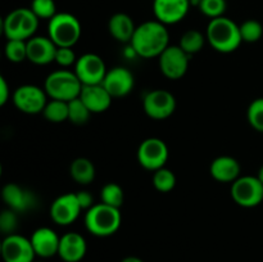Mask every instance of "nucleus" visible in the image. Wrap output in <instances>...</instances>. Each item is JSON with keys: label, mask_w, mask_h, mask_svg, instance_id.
Returning a JSON list of instances; mask_svg holds the SVG:
<instances>
[{"label": "nucleus", "mask_w": 263, "mask_h": 262, "mask_svg": "<svg viewBox=\"0 0 263 262\" xmlns=\"http://www.w3.org/2000/svg\"><path fill=\"white\" fill-rule=\"evenodd\" d=\"M130 46L140 58H158L170 46L167 26L159 21H146L136 27Z\"/></svg>", "instance_id": "1"}, {"label": "nucleus", "mask_w": 263, "mask_h": 262, "mask_svg": "<svg viewBox=\"0 0 263 262\" xmlns=\"http://www.w3.org/2000/svg\"><path fill=\"white\" fill-rule=\"evenodd\" d=\"M208 44L218 53L229 54L235 51L243 43L240 35V26L231 18L218 17L210 21L205 30Z\"/></svg>", "instance_id": "2"}, {"label": "nucleus", "mask_w": 263, "mask_h": 262, "mask_svg": "<svg viewBox=\"0 0 263 262\" xmlns=\"http://www.w3.org/2000/svg\"><path fill=\"white\" fill-rule=\"evenodd\" d=\"M84 221L85 228L90 234L98 238H107L117 233L122 222V215L120 208L100 202L86 211Z\"/></svg>", "instance_id": "3"}, {"label": "nucleus", "mask_w": 263, "mask_h": 262, "mask_svg": "<svg viewBox=\"0 0 263 262\" xmlns=\"http://www.w3.org/2000/svg\"><path fill=\"white\" fill-rule=\"evenodd\" d=\"M81 33V23L72 13H57L48 23V36L58 48H73Z\"/></svg>", "instance_id": "4"}, {"label": "nucleus", "mask_w": 263, "mask_h": 262, "mask_svg": "<svg viewBox=\"0 0 263 262\" xmlns=\"http://www.w3.org/2000/svg\"><path fill=\"white\" fill-rule=\"evenodd\" d=\"M39 18L31 8H17L3 21V32L7 40H30L39 27Z\"/></svg>", "instance_id": "5"}, {"label": "nucleus", "mask_w": 263, "mask_h": 262, "mask_svg": "<svg viewBox=\"0 0 263 262\" xmlns=\"http://www.w3.org/2000/svg\"><path fill=\"white\" fill-rule=\"evenodd\" d=\"M44 89L50 99L69 102L80 97L82 84L73 71L58 69L48 74L44 82Z\"/></svg>", "instance_id": "6"}, {"label": "nucleus", "mask_w": 263, "mask_h": 262, "mask_svg": "<svg viewBox=\"0 0 263 262\" xmlns=\"http://www.w3.org/2000/svg\"><path fill=\"white\" fill-rule=\"evenodd\" d=\"M230 194L240 207H257L263 203V184L257 176H240L231 184Z\"/></svg>", "instance_id": "7"}, {"label": "nucleus", "mask_w": 263, "mask_h": 262, "mask_svg": "<svg viewBox=\"0 0 263 262\" xmlns=\"http://www.w3.org/2000/svg\"><path fill=\"white\" fill-rule=\"evenodd\" d=\"M45 89L36 85H21L12 92V102L20 112L26 115H39L43 113L48 100Z\"/></svg>", "instance_id": "8"}, {"label": "nucleus", "mask_w": 263, "mask_h": 262, "mask_svg": "<svg viewBox=\"0 0 263 262\" xmlns=\"http://www.w3.org/2000/svg\"><path fill=\"white\" fill-rule=\"evenodd\" d=\"M176 98L171 91L164 89H154L146 92L143 98V109L149 118L156 121L171 117L176 110Z\"/></svg>", "instance_id": "9"}, {"label": "nucleus", "mask_w": 263, "mask_h": 262, "mask_svg": "<svg viewBox=\"0 0 263 262\" xmlns=\"http://www.w3.org/2000/svg\"><path fill=\"white\" fill-rule=\"evenodd\" d=\"M168 156V146L159 138H148L143 140L139 145L138 153H136L139 164L143 169L153 172L166 167Z\"/></svg>", "instance_id": "10"}, {"label": "nucleus", "mask_w": 263, "mask_h": 262, "mask_svg": "<svg viewBox=\"0 0 263 262\" xmlns=\"http://www.w3.org/2000/svg\"><path fill=\"white\" fill-rule=\"evenodd\" d=\"M73 72L81 81L82 86H85L103 84L108 69L102 57L94 53H86L77 58Z\"/></svg>", "instance_id": "11"}, {"label": "nucleus", "mask_w": 263, "mask_h": 262, "mask_svg": "<svg viewBox=\"0 0 263 262\" xmlns=\"http://www.w3.org/2000/svg\"><path fill=\"white\" fill-rule=\"evenodd\" d=\"M190 55L179 45H170L158 57L159 69L162 74L170 80H180L189 69Z\"/></svg>", "instance_id": "12"}, {"label": "nucleus", "mask_w": 263, "mask_h": 262, "mask_svg": "<svg viewBox=\"0 0 263 262\" xmlns=\"http://www.w3.org/2000/svg\"><path fill=\"white\" fill-rule=\"evenodd\" d=\"M2 257L4 262H33L36 254L30 239L20 234H10L2 241Z\"/></svg>", "instance_id": "13"}, {"label": "nucleus", "mask_w": 263, "mask_h": 262, "mask_svg": "<svg viewBox=\"0 0 263 262\" xmlns=\"http://www.w3.org/2000/svg\"><path fill=\"white\" fill-rule=\"evenodd\" d=\"M81 211L76 193H66L53 200L50 205V217L57 225L68 226L79 218Z\"/></svg>", "instance_id": "14"}, {"label": "nucleus", "mask_w": 263, "mask_h": 262, "mask_svg": "<svg viewBox=\"0 0 263 262\" xmlns=\"http://www.w3.org/2000/svg\"><path fill=\"white\" fill-rule=\"evenodd\" d=\"M103 86L108 90L113 99L123 98L133 91L134 86H135V77H134L133 72L126 67H113V68L108 69L107 74L103 80Z\"/></svg>", "instance_id": "15"}, {"label": "nucleus", "mask_w": 263, "mask_h": 262, "mask_svg": "<svg viewBox=\"0 0 263 262\" xmlns=\"http://www.w3.org/2000/svg\"><path fill=\"white\" fill-rule=\"evenodd\" d=\"M190 0H154L153 12L156 20L163 25H176L187 15Z\"/></svg>", "instance_id": "16"}, {"label": "nucleus", "mask_w": 263, "mask_h": 262, "mask_svg": "<svg viewBox=\"0 0 263 262\" xmlns=\"http://www.w3.org/2000/svg\"><path fill=\"white\" fill-rule=\"evenodd\" d=\"M2 198L7 207L15 211L17 213L27 212V211L32 210L37 203L36 195L32 192L15 184V182H9L3 186Z\"/></svg>", "instance_id": "17"}, {"label": "nucleus", "mask_w": 263, "mask_h": 262, "mask_svg": "<svg viewBox=\"0 0 263 262\" xmlns=\"http://www.w3.org/2000/svg\"><path fill=\"white\" fill-rule=\"evenodd\" d=\"M58 46L49 36H32L27 40V61L37 66H46L55 61Z\"/></svg>", "instance_id": "18"}, {"label": "nucleus", "mask_w": 263, "mask_h": 262, "mask_svg": "<svg viewBox=\"0 0 263 262\" xmlns=\"http://www.w3.org/2000/svg\"><path fill=\"white\" fill-rule=\"evenodd\" d=\"M31 244L35 251L36 257L40 258H50V257L58 254L59 241L61 236L50 228H39L31 234Z\"/></svg>", "instance_id": "19"}, {"label": "nucleus", "mask_w": 263, "mask_h": 262, "mask_svg": "<svg viewBox=\"0 0 263 262\" xmlns=\"http://www.w3.org/2000/svg\"><path fill=\"white\" fill-rule=\"evenodd\" d=\"M87 252L86 239L76 231H68L61 236L58 256L64 262H80Z\"/></svg>", "instance_id": "20"}, {"label": "nucleus", "mask_w": 263, "mask_h": 262, "mask_svg": "<svg viewBox=\"0 0 263 262\" xmlns=\"http://www.w3.org/2000/svg\"><path fill=\"white\" fill-rule=\"evenodd\" d=\"M80 98L86 104V107L89 108L92 115H99V113L109 109L113 100V97L103 86V84L85 85V86H82Z\"/></svg>", "instance_id": "21"}, {"label": "nucleus", "mask_w": 263, "mask_h": 262, "mask_svg": "<svg viewBox=\"0 0 263 262\" xmlns=\"http://www.w3.org/2000/svg\"><path fill=\"white\" fill-rule=\"evenodd\" d=\"M241 167L236 158L231 156H220L211 162L210 174L216 181L233 184L240 177Z\"/></svg>", "instance_id": "22"}, {"label": "nucleus", "mask_w": 263, "mask_h": 262, "mask_svg": "<svg viewBox=\"0 0 263 262\" xmlns=\"http://www.w3.org/2000/svg\"><path fill=\"white\" fill-rule=\"evenodd\" d=\"M138 26L133 18L126 13H116L108 21V31L110 36L120 43H131Z\"/></svg>", "instance_id": "23"}, {"label": "nucleus", "mask_w": 263, "mask_h": 262, "mask_svg": "<svg viewBox=\"0 0 263 262\" xmlns=\"http://www.w3.org/2000/svg\"><path fill=\"white\" fill-rule=\"evenodd\" d=\"M95 166L89 158L79 157L73 159L69 166V175L80 185H89L95 179Z\"/></svg>", "instance_id": "24"}, {"label": "nucleus", "mask_w": 263, "mask_h": 262, "mask_svg": "<svg viewBox=\"0 0 263 262\" xmlns=\"http://www.w3.org/2000/svg\"><path fill=\"white\" fill-rule=\"evenodd\" d=\"M43 116L51 123H62L68 121V102L50 99L44 108Z\"/></svg>", "instance_id": "25"}, {"label": "nucleus", "mask_w": 263, "mask_h": 262, "mask_svg": "<svg viewBox=\"0 0 263 262\" xmlns=\"http://www.w3.org/2000/svg\"><path fill=\"white\" fill-rule=\"evenodd\" d=\"M207 38L198 30H187L186 32L182 33L180 39L179 46L189 55L197 54L204 48V44Z\"/></svg>", "instance_id": "26"}, {"label": "nucleus", "mask_w": 263, "mask_h": 262, "mask_svg": "<svg viewBox=\"0 0 263 262\" xmlns=\"http://www.w3.org/2000/svg\"><path fill=\"white\" fill-rule=\"evenodd\" d=\"M100 199L104 204L115 208H121L125 200V192L117 182H108L100 190Z\"/></svg>", "instance_id": "27"}, {"label": "nucleus", "mask_w": 263, "mask_h": 262, "mask_svg": "<svg viewBox=\"0 0 263 262\" xmlns=\"http://www.w3.org/2000/svg\"><path fill=\"white\" fill-rule=\"evenodd\" d=\"M91 115L92 113L80 97L68 102V121L73 125H85Z\"/></svg>", "instance_id": "28"}, {"label": "nucleus", "mask_w": 263, "mask_h": 262, "mask_svg": "<svg viewBox=\"0 0 263 262\" xmlns=\"http://www.w3.org/2000/svg\"><path fill=\"white\" fill-rule=\"evenodd\" d=\"M153 186L159 193H170L176 186V176L170 169H159L153 174Z\"/></svg>", "instance_id": "29"}, {"label": "nucleus", "mask_w": 263, "mask_h": 262, "mask_svg": "<svg viewBox=\"0 0 263 262\" xmlns=\"http://www.w3.org/2000/svg\"><path fill=\"white\" fill-rule=\"evenodd\" d=\"M4 53L8 61L12 63H22L27 59V41L7 40Z\"/></svg>", "instance_id": "30"}, {"label": "nucleus", "mask_w": 263, "mask_h": 262, "mask_svg": "<svg viewBox=\"0 0 263 262\" xmlns=\"http://www.w3.org/2000/svg\"><path fill=\"white\" fill-rule=\"evenodd\" d=\"M240 26L241 40L244 43L253 44L261 40L263 36V26L257 20H247Z\"/></svg>", "instance_id": "31"}, {"label": "nucleus", "mask_w": 263, "mask_h": 262, "mask_svg": "<svg viewBox=\"0 0 263 262\" xmlns=\"http://www.w3.org/2000/svg\"><path fill=\"white\" fill-rule=\"evenodd\" d=\"M198 7L203 15L213 20V18L225 15L226 9H228V2L226 0H200Z\"/></svg>", "instance_id": "32"}, {"label": "nucleus", "mask_w": 263, "mask_h": 262, "mask_svg": "<svg viewBox=\"0 0 263 262\" xmlns=\"http://www.w3.org/2000/svg\"><path fill=\"white\" fill-rule=\"evenodd\" d=\"M247 120L254 130L263 133V98H257L248 105Z\"/></svg>", "instance_id": "33"}, {"label": "nucleus", "mask_w": 263, "mask_h": 262, "mask_svg": "<svg viewBox=\"0 0 263 262\" xmlns=\"http://www.w3.org/2000/svg\"><path fill=\"white\" fill-rule=\"evenodd\" d=\"M30 8L39 20L50 21L58 13L54 0H32Z\"/></svg>", "instance_id": "34"}, {"label": "nucleus", "mask_w": 263, "mask_h": 262, "mask_svg": "<svg viewBox=\"0 0 263 262\" xmlns=\"http://www.w3.org/2000/svg\"><path fill=\"white\" fill-rule=\"evenodd\" d=\"M18 228V216L17 212L10 208H7L0 215V230L5 236L10 234H15V230Z\"/></svg>", "instance_id": "35"}, {"label": "nucleus", "mask_w": 263, "mask_h": 262, "mask_svg": "<svg viewBox=\"0 0 263 262\" xmlns=\"http://www.w3.org/2000/svg\"><path fill=\"white\" fill-rule=\"evenodd\" d=\"M77 61V57L72 48H58L55 53V63L61 66L62 68H68L74 66Z\"/></svg>", "instance_id": "36"}, {"label": "nucleus", "mask_w": 263, "mask_h": 262, "mask_svg": "<svg viewBox=\"0 0 263 262\" xmlns=\"http://www.w3.org/2000/svg\"><path fill=\"white\" fill-rule=\"evenodd\" d=\"M76 197H77V200H79L80 205H81L82 211L90 210V208L95 204L94 197H92L91 193L87 192V190H80V192L76 193Z\"/></svg>", "instance_id": "37"}, {"label": "nucleus", "mask_w": 263, "mask_h": 262, "mask_svg": "<svg viewBox=\"0 0 263 262\" xmlns=\"http://www.w3.org/2000/svg\"><path fill=\"white\" fill-rule=\"evenodd\" d=\"M9 98H12L9 85H8L7 80L2 76L0 77V105L7 104Z\"/></svg>", "instance_id": "38"}, {"label": "nucleus", "mask_w": 263, "mask_h": 262, "mask_svg": "<svg viewBox=\"0 0 263 262\" xmlns=\"http://www.w3.org/2000/svg\"><path fill=\"white\" fill-rule=\"evenodd\" d=\"M121 262H145V261L141 258H139V257H136V256H127V257H125V258L121 259Z\"/></svg>", "instance_id": "39"}, {"label": "nucleus", "mask_w": 263, "mask_h": 262, "mask_svg": "<svg viewBox=\"0 0 263 262\" xmlns=\"http://www.w3.org/2000/svg\"><path fill=\"white\" fill-rule=\"evenodd\" d=\"M257 177H258L259 181H261L262 184H263V164H262L261 167H259L258 172H257Z\"/></svg>", "instance_id": "40"}, {"label": "nucleus", "mask_w": 263, "mask_h": 262, "mask_svg": "<svg viewBox=\"0 0 263 262\" xmlns=\"http://www.w3.org/2000/svg\"><path fill=\"white\" fill-rule=\"evenodd\" d=\"M199 2L200 0H190V3H192V4H199Z\"/></svg>", "instance_id": "41"}, {"label": "nucleus", "mask_w": 263, "mask_h": 262, "mask_svg": "<svg viewBox=\"0 0 263 262\" xmlns=\"http://www.w3.org/2000/svg\"><path fill=\"white\" fill-rule=\"evenodd\" d=\"M33 262H44V261H36V259H35V261H33Z\"/></svg>", "instance_id": "42"}]
</instances>
